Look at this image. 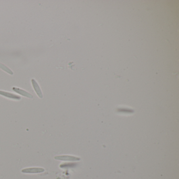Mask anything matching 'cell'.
Masks as SVG:
<instances>
[{"label": "cell", "mask_w": 179, "mask_h": 179, "mask_svg": "<svg viewBox=\"0 0 179 179\" xmlns=\"http://www.w3.org/2000/svg\"><path fill=\"white\" fill-rule=\"evenodd\" d=\"M55 159L56 160H62V161H74V160H77L78 159V158L74 157L69 156H56L55 157Z\"/></svg>", "instance_id": "cell-5"}, {"label": "cell", "mask_w": 179, "mask_h": 179, "mask_svg": "<svg viewBox=\"0 0 179 179\" xmlns=\"http://www.w3.org/2000/svg\"><path fill=\"white\" fill-rule=\"evenodd\" d=\"M0 68H1L3 70L5 71V72H6V73H8V74H10V75H13V72L8 67L6 66L3 65V64L1 63V62H0Z\"/></svg>", "instance_id": "cell-6"}, {"label": "cell", "mask_w": 179, "mask_h": 179, "mask_svg": "<svg viewBox=\"0 0 179 179\" xmlns=\"http://www.w3.org/2000/svg\"><path fill=\"white\" fill-rule=\"evenodd\" d=\"M0 95H2L5 97L12 99V100H19L21 99V96H18V95H16L14 93H9L7 91H0Z\"/></svg>", "instance_id": "cell-2"}, {"label": "cell", "mask_w": 179, "mask_h": 179, "mask_svg": "<svg viewBox=\"0 0 179 179\" xmlns=\"http://www.w3.org/2000/svg\"><path fill=\"white\" fill-rule=\"evenodd\" d=\"M31 81L33 87L34 88V91H35L37 95L39 96L40 98H42L43 97V93H42L41 89L40 88L39 85L38 84L37 81H35L34 79H32Z\"/></svg>", "instance_id": "cell-4"}, {"label": "cell", "mask_w": 179, "mask_h": 179, "mask_svg": "<svg viewBox=\"0 0 179 179\" xmlns=\"http://www.w3.org/2000/svg\"><path fill=\"white\" fill-rule=\"evenodd\" d=\"M44 169L42 168H29L22 170V172L24 173L28 174H33V173H40L44 172Z\"/></svg>", "instance_id": "cell-1"}, {"label": "cell", "mask_w": 179, "mask_h": 179, "mask_svg": "<svg viewBox=\"0 0 179 179\" xmlns=\"http://www.w3.org/2000/svg\"><path fill=\"white\" fill-rule=\"evenodd\" d=\"M12 89H13V91H15L16 93H18V94L21 95L22 96H24V97H25L29 98L32 99L33 98V96L32 94L29 93L27 91H24V90L22 89L19 88H18V87H13Z\"/></svg>", "instance_id": "cell-3"}]
</instances>
